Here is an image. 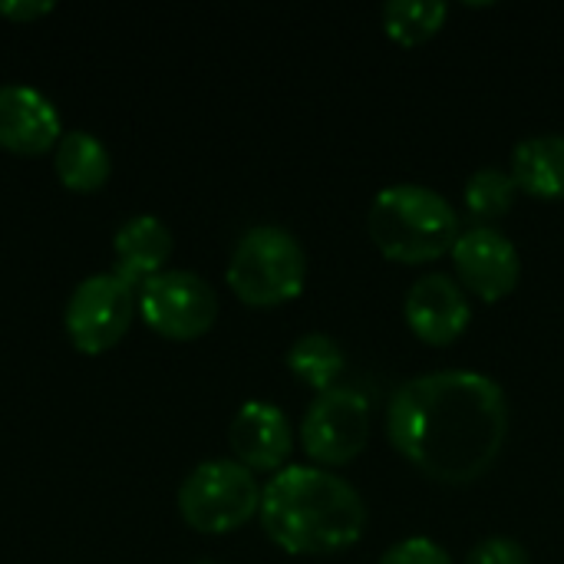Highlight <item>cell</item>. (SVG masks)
I'll list each match as a JSON object with an SVG mask.
<instances>
[{
	"mask_svg": "<svg viewBox=\"0 0 564 564\" xmlns=\"http://www.w3.org/2000/svg\"><path fill=\"white\" fill-rule=\"evenodd\" d=\"M466 564H532V555L522 542L509 535H492L469 549Z\"/></svg>",
	"mask_w": 564,
	"mask_h": 564,
	"instance_id": "ffe728a7",
	"label": "cell"
},
{
	"mask_svg": "<svg viewBox=\"0 0 564 564\" xmlns=\"http://www.w3.org/2000/svg\"><path fill=\"white\" fill-rule=\"evenodd\" d=\"M453 264L459 274V284L473 291L482 301H502L516 291L522 274L519 248L506 231L496 225H476L466 228L453 245Z\"/></svg>",
	"mask_w": 564,
	"mask_h": 564,
	"instance_id": "9c48e42d",
	"label": "cell"
},
{
	"mask_svg": "<svg viewBox=\"0 0 564 564\" xmlns=\"http://www.w3.org/2000/svg\"><path fill=\"white\" fill-rule=\"evenodd\" d=\"M370 400L350 387L317 393L301 420V446L321 466H347L370 443Z\"/></svg>",
	"mask_w": 564,
	"mask_h": 564,
	"instance_id": "52a82bcc",
	"label": "cell"
},
{
	"mask_svg": "<svg viewBox=\"0 0 564 564\" xmlns=\"http://www.w3.org/2000/svg\"><path fill=\"white\" fill-rule=\"evenodd\" d=\"M288 370L307 383L311 390L324 393L330 387H337L340 373L347 370V354L344 347L324 334V330H311V334H301L291 350H288Z\"/></svg>",
	"mask_w": 564,
	"mask_h": 564,
	"instance_id": "2e32d148",
	"label": "cell"
},
{
	"mask_svg": "<svg viewBox=\"0 0 564 564\" xmlns=\"http://www.w3.org/2000/svg\"><path fill=\"white\" fill-rule=\"evenodd\" d=\"M135 314V288L116 271L86 274L66 297L63 324L76 350L102 354L129 330Z\"/></svg>",
	"mask_w": 564,
	"mask_h": 564,
	"instance_id": "8992f818",
	"label": "cell"
},
{
	"mask_svg": "<svg viewBox=\"0 0 564 564\" xmlns=\"http://www.w3.org/2000/svg\"><path fill=\"white\" fill-rule=\"evenodd\" d=\"M53 169L73 192H96L109 178L112 159L99 135L89 129H66L53 145Z\"/></svg>",
	"mask_w": 564,
	"mask_h": 564,
	"instance_id": "9a60e30c",
	"label": "cell"
},
{
	"mask_svg": "<svg viewBox=\"0 0 564 564\" xmlns=\"http://www.w3.org/2000/svg\"><path fill=\"white\" fill-rule=\"evenodd\" d=\"M63 135V119L53 99L30 83H0V145L23 155H40Z\"/></svg>",
	"mask_w": 564,
	"mask_h": 564,
	"instance_id": "7c38bea8",
	"label": "cell"
},
{
	"mask_svg": "<svg viewBox=\"0 0 564 564\" xmlns=\"http://www.w3.org/2000/svg\"><path fill=\"white\" fill-rule=\"evenodd\" d=\"M261 509V486L238 459H205L178 486L182 519L208 535L241 529Z\"/></svg>",
	"mask_w": 564,
	"mask_h": 564,
	"instance_id": "5b68a950",
	"label": "cell"
},
{
	"mask_svg": "<svg viewBox=\"0 0 564 564\" xmlns=\"http://www.w3.org/2000/svg\"><path fill=\"white\" fill-rule=\"evenodd\" d=\"M46 10H53V0H0V13L13 20H33Z\"/></svg>",
	"mask_w": 564,
	"mask_h": 564,
	"instance_id": "44dd1931",
	"label": "cell"
},
{
	"mask_svg": "<svg viewBox=\"0 0 564 564\" xmlns=\"http://www.w3.org/2000/svg\"><path fill=\"white\" fill-rule=\"evenodd\" d=\"M261 529L291 555H330L350 549L367 529V502L321 466H284L261 489Z\"/></svg>",
	"mask_w": 564,
	"mask_h": 564,
	"instance_id": "7a4b0ae2",
	"label": "cell"
},
{
	"mask_svg": "<svg viewBox=\"0 0 564 564\" xmlns=\"http://www.w3.org/2000/svg\"><path fill=\"white\" fill-rule=\"evenodd\" d=\"M512 178L535 198H564V135H525L512 149Z\"/></svg>",
	"mask_w": 564,
	"mask_h": 564,
	"instance_id": "5bb4252c",
	"label": "cell"
},
{
	"mask_svg": "<svg viewBox=\"0 0 564 564\" xmlns=\"http://www.w3.org/2000/svg\"><path fill=\"white\" fill-rule=\"evenodd\" d=\"M112 251H116V274H122L132 288H142L152 274L162 271V264L172 254V231L162 218L142 212L129 215L116 235H112Z\"/></svg>",
	"mask_w": 564,
	"mask_h": 564,
	"instance_id": "4fadbf2b",
	"label": "cell"
},
{
	"mask_svg": "<svg viewBox=\"0 0 564 564\" xmlns=\"http://www.w3.org/2000/svg\"><path fill=\"white\" fill-rule=\"evenodd\" d=\"M516 192H519V185H516L512 172H506L499 165H482L469 175L463 198H466V208L476 218H486V225H489L512 212Z\"/></svg>",
	"mask_w": 564,
	"mask_h": 564,
	"instance_id": "ac0fdd59",
	"label": "cell"
},
{
	"mask_svg": "<svg viewBox=\"0 0 564 564\" xmlns=\"http://www.w3.org/2000/svg\"><path fill=\"white\" fill-rule=\"evenodd\" d=\"M446 13L449 7L443 0H390L383 3L380 20L397 43L413 46L430 40L446 23Z\"/></svg>",
	"mask_w": 564,
	"mask_h": 564,
	"instance_id": "e0dca14e",
	"label": "cell"
},
{
	"mask_svg": "<svg viewBox=\"0 0 564 564\" xmlns=\"http://www.w3.org/2000/svg\"><path fill=\"white\" fill-rule=\"evenodd\" d=\"M228 446L241 466L251 473H278L284 469L294 449V430L288 413L268 400H248L228 423Z\"/></svg>",
	"mask_w": 564,
	"mask_h": 564,
	"instance_id": "8fae6325",
	"label": "cell"
},
{
	"mask_svg": "<svg viewBox=\"0 0 564 564\" xmlns=\"http://www.w3.org/2000/svg\"><path fill=\"white\" fill-rule=\"evenodd\" d=\"M380 564H456V562H453V555H449L440 542H433V539H426V535H413V539H403V542L390 545V549L380 555Z\"/></svg>",
	"mask_w": 564,
	"mask_h": 564,
	"instance_id": "d6986e66",
	"label": "cell"
},
{
	"mask_svg": "<svg viewBox=\"0 0 564 564\" xmlns=\"http://www.w3.org/2000/svg\"><path fill=\"white\" fill-rule=\"evenodd\" d=\"M139 311L162 337L192 340L215 324L218 294L198 271L162 268L139 288Z\"/></svg>",
	"mask_w": 564,
	"mask_h": 564,
	"instance_id": "ba28073f",
	"label": "cell"
},
{
	"mask_svg": "<svg viewBox=\"0 0 564 564\" xmlns=\"http://www.w3.org/2000/svg\"><path fill=\"white\" fill-rule=\"evenodd\" d=\"M228 288L254 307L297 297L307 281V254L301 238L284 225L248 228L228 258Z\"/></svg>",
	"mask_w": 564,
	"mask_h": 564,
	"instance_id": "277c9868",
	"label": "cell"
},
{
	"mask_svg": "<svg viewBox=\"0 0 564 564\" xmlns=\"http://www.w3.org/2000/svg\"><path fill=\"white\" fill-rule=\"evenodd\" d=\"M509 397L479 370H436L400 383L387 403L393 449L423 476L466 486L492 469L509 440Z\"/></svg>",
	"mask_w": 564,
	"mask_h": 564,
	"instance_id": "6da1fadb",
	"label": "cell"
},
{
	"mask_svg": "<svg viewBox=\"0 0 564 564\" xmlns=\"http://www.w3.org/2000/svg\"><path fill=\"white\" fill-rule=\"evenodd\" d=\"M403 314L410 330L433 347H446L459 340L473 321V304L466 288L446 271H426L413 281L403 301Z\"/></svg>",
	"mask_w": 564,
	"mask_h": 564,
	"instance_id": "30bf717a",
	"label": "cell"
},
{
	"mask_svg": "<svg viewBox=\"0 0 564 564\" xmlns=\"http://www.w3.org/2000/svg\"><path fill=\"white\" fill-rule=\"evenodd\" d=\"M367 228L373 245L400 264L436 261L453 251L459 228V212L446 195L420 182H400L373 195Z\"/></svg>",
	"mask_w": 564,
	"mask_h": 564,
	"instance_id": "3957f363",
	"label": "cell"
}]
</instances>
